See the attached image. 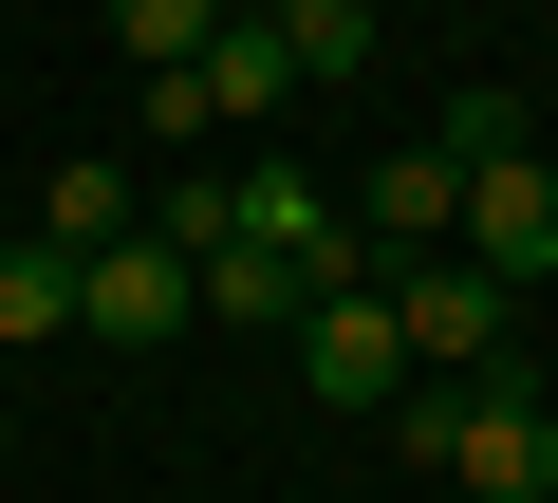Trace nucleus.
I'll list each match as a JSON object with an SVG mask.
<instances>
[{
    "mask_svg": "<svg viewBox=\"0 0 558 503\" xmlns=\"http://www.w3.org/2000/svg\"><path fill=\"white\" fill-rule=\"evenodd\" d=\"M205 318H260V336H299V318H317V280H299V262H260V242H223V262H205Z\"/></svg>",
    "mask_w": 558,
    "mask_h": 503,
    "instance_id": "f8f14e48",
    "label": "nucleus"
},
{
    "mask_svg": "<svg viewBox=\"0 0 558 503\" xmlns=\"http://www.w3.org/2000/svg\"><path fill=\"white\" fill-rule=\"evenodd\" d=\"M38 336H75V262L57 242H0V355H38Z\"/></svg>",
    "mask_w": 558,
    "mask_h": 503,
    "instance_id": "9b49d317",
    "label": "nucleus"
},
{
    "mask_svg": "<svg viewBox=\"0 0 558 503\" xmlns=\"http://www.w3.org/2000/svg\"><path fill=\"white\" fill-rule=\"evenodd\" d=\"M373 299H391V336H410V373H428V392L502 373V280H484V262H391Z\"/></svg>",
    "mask_w": 558,
    "mask_h": 503,
    "instance_id": "f03ea898",
    "label": "nucleus"
},
{
    "mask_svg": "<svg viewBox=\"0 0 558 503\" xmlns=\"http://www.w3.org/2000/svg\"><path fill=\"white\" fill-rule=\"evenodd\" d=\"M279 94H299L279 20H223V38H205V112H223V131H279Z\"/></svg>",
    "mask_w": 558,
    "mask_h": 503,
    "instance_id": "6e6552de",
    "label": "nucleus"
},
{
    "mask_svg": "<svg viewBox=\"0 0 558 503\" xmlns=\"http://www.w3.org/2000/svg\"><path fill=\"white\" fill-rule=\"evenodd\" d=\"M428 149H447V168H502V149H521V94H502V75H484V94H447V131H428Z\"/></svg>",
    "mask_w": 558,
    "mask_h": 503,
    "instance_id": "4468645a",
    "label": "nucleus"
},
{
    "mask_svg": "<svg viewBox=\"0 0 558 503\" xmlns=\"http://www.w3.org/2000/svg\"><path fill=\"white\" fill-rule=\"evenodd\" d=\"M391 447H410V466H447L465 503H558V410H539L521 373H465V392H410V410H391Z\"/></svg>",
    "mask_w": 558,
    "mask_h": 503,
    "instance_id": "f257e3e1",
    "label": "nucleus"
},
{
    "mask_svg": "<svg viewBox=\"0 0 558 503\" xmlns=\"http://www.w3.org/2000/svg\"><path fill=\"white\" fill-rule=\"evenodd\" d=\"M242 20H279V57H299V94L373 75V0H242Z\"/></svg>",
    "mask_w": 558,
    "mask_h": 503,
    "instance_id": "1a4fd4ad",
    "label": "nucleus"
},
{
    "mask_svg": "<svg viewBox=\"0 0 558 503\" xmlns=\"http://www.w3.org/2000/svg\"><path fill=\"white\" fill-rule=\"evenodd\" d=\"M242 20V0H112V38H131V75H186L205 38Z\"/></svg>",
    "mask_w": 558,
    "mask_h": 503,
    "instance_id": "ddd939ff",
    "label": "nucleus"
},
{
    "mask_svg": "<svg viewBox=\"0 0 558 503\" xmlns=\"http://www.w3.org/2000/svg\"><path fill=\"white\" fill-rule=\"evenodd\" d=\"M447 262H484L502 299H558V168H539V149L465 168V242H447Z\"/></svg>",
    "mask_w": 558,
    "mask_h": 503,
    "instance_id": "7ed1b4c3",
    "label": "nucleus"
},
{
    "mask_svg": "<svg viewBox=\"0 0 558 503\" xmlns=\"http://www.w3.org/2000/svg\"><path fill=\"white\" fill-rule=\"evenodd\" d=\"M131 224H149V205H131V168H94V149L38 187V242H57V262H94V242H131Z\"/></svg>",
    "mask_w": 558,
    "mask_h": 503,
    "instance_id": "9d476101",
    "label": "nucleus"
},
{
    "mask_svg": "<svg viewBox=\"0 0 558 503\" xmlns=\"http://www.w3.org/2000/svg\"><path fill=\"white\" fill-rule=\"evenodd\" d=\"M223 187H242V242H260V262H299L317 299H354V224H336L317 168H223Z\"/></svg>",
    "mask_w": 558,
    "mask_h": 503,
    "instance_id": "423d86ee",
    "label": "nucleus"
},
{
    "mask_svg": "<svg viewBox=\"0 0 558 503\" xmlns=\"http://www.w3.org/2000/svg\"><path fill=\"white\" fill-rule=\"evenodd\" d=\"M299 373H317V392H336V410H410V392H428V373H410V336H391V299H373V280H354V299H317V318H299Z\"/></svg>",
    "mask_w": 558,
    "mask_h": 503,
    "instance_id": "39448f33",
    "label": "nucleus"
},
{
    "mask_svg": "<svg viewBox=\"0 0 558 503\" xmlns=\"http://www.w3.org/2000/svg\"><path fill=\"white\" fill-rule=\"evenodd\" d=\"M186 318H205V280L168 262L149 224H131V242H94V262H75V336H112V355H168Z\"/></svg>",
    "mask_w": 558,
    "mask_h": 503,
    "instance_id": "20e7f679",
    "label": "nucleus"
},
{
    "mask_svg": "<svg viewBox=\"0 0 558 503\" xmlns=\"http://www.w3.org/2000/svg\"><path fill=\"white\" fill-rule=\"evenodd\" d=\"M354 224L391 242V262H447V242H465V168L447 149H373V205Z\"/></svg>",
    "mask_w": 558,
    "mask_h": 503,
    "instance_id": "0eeeda50",
    "label": "nucleus"
}]
</instances>
